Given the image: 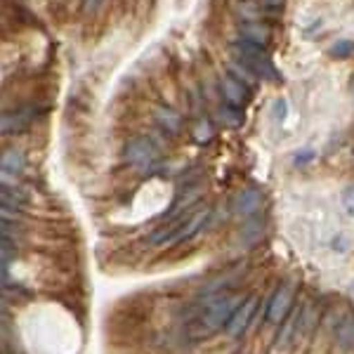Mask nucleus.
Segmentation results:
<instances>
[{"label":"nucleus","mask_w":354,"mask_h":354,"mask_svg":"<svg viewBox=\"0 0 354 354\" xmlns=\"http://www.w3.org/2000/svg\"><path fill=\"white\" fill-rule=\"evenodd\" d=\"M286 113H288V102L283 100V97L274 100V104H272V116L277 118V121H286Z\"/></svg>","instance_id":"nucleus-19"},{"label":"nucleus","mask_w":354,"mask_h":354,"mask_svg":"<svg viewBox=\"0 0 354 354\" xmlns=\"http://www.w3.org/2000/svg\"><path fill=\"white\" fill-rule=\"evenodd\" d=\"M340 203H342V210H345L350 218H354V182L347 185L345 189L340 194Z\"/></svg>","instance_id":"nucleus-18"},{"label":"nucleus","mask_w":354,"mask_h":354,"mask_svg":"<svg viewBox=\"0 0 354 354\" xmlns=\"http://www.w3.org/2000/svg\"><path fill=\"white\" fill-rule=\"evenodd\" d=\"M210 137H213V125H210L205 118H201V121H196V125H194V140L196 142H208Z\"/></svg>","instance_id":"nucleus-17"},{"label":"nucleus","mask_w":354,"mask_h":354,"mask_svg":"<svg viewBox=\"0 0 354 354\" xmlns=\"http://www.w3.org/2000/svg\"><path fill=\"white\" fill-rule=\"evenodd\" d=\"M241 33H243V41H250L255 45H265L272 38L270 26H265L262 21H248V24H241Z\"/></svg>","instance_id":"nucleus-11"},{"label":"nucleus","mask_w":354,"mask_h":354,"mask_svg":"<svg viewBox=\"0 0 354 354\" xmlns=\"http://www.w3.org/2000/svg\"><path fill=\"white\" fill-rule=\"evenodd\" d=\"M258 307H260V300L255 298V295H248V298L239 305V310L234 312V317L230 319V324H227L225 333L230 335V338H241L245 333V328L250 326V322H253Z\"/></svg>","instance_id":"nucleus-6"},{"label":"nucleus","mask_w":354,"mask_h":354,"mask_svg":"<svg viewBox=\"0 0 354 354\" xmlns=\"http://www.w3.org/2000/svg\"><path fill=\"white\" fill-rule=\"evenodd\" d=\"M265 5H267V8H272V10H277V8H281V5H283V0H265Z\"/></svg>","instance_id":"nucleus-21"},{"label":"nucleus","mask_w":354,"mask_h":354,"mask_svg":"<svg viewBox=\"0 0 354 354\" xmlns=\"http://www.w3.org/2000/svg\"><path fill=\"white\" fill-rule=\"evenodd\" d=\"M0 168H3V175L5 177H19L24 173L26 168V158L21 151L17 149H8L3 153V161H0Z\"/></svg>","instance_id":"nucleus-10"},{"label":"nucleus","mask_w":354,"mask_h":354,"mask_svg":"<svg viewBox=\"0 0 354 354\" xmlns=\"http://www.w3.org/2000/svg\"><path fill=\"white\" fill-rule=\"evenodd\" d=\"M104 3V0H81V10L85 15H93L100 10V5Z\"/></svg>","instance_id":"nucleus-20"},{"label":"nucleus","mask_w":354,"mask_h":354,"mask_svg":"<svg viewBox=\"0 0 354 354\" xmlns=\"http://www.w3.org/2000/svg\"><path fill=\"white\" fill-rule=\"evenodd\" d=\"M125 158L140 170H151L161 161V151L149 137H135L125 145Z\"/></svg>","instance_id":"nucleus-4"},{"label":"nucleus","mask_w":354,"mask_h":354,"mask_svg":"<svg viewBox=\"0 0 354 354\" xmlns=\"http://www.w3.org/2000/svg\"><path fill=\"white\" fill-rule=\"evenodd\" d=\"M328 55L335 57V59H350L354 55V41H335L328 48Z\"/></svg>","instance_id":"nucleus-15"},{"label":"nucleus","mask_w":354,"mask_h":354,"mask_svg":"<svg viewBox=\"0 0 354 354\" xmlns=\"http://www.w3.org/2000/svg\"><path fill=\"white\" fill-rule=\"evenodd\" d=\"M260 205H262V194L258 189H243L234 196L232 208L236 215H253L260 210Z\"/></svg>","instance_id":"nucleus-8"},{"label":"nucleus","mask_w":354,"mask_h":354,"mask_svg":"<svg viewBox=\"0 0 354 354\" xmlns=\"http://www.w3.org/2000/svg\"><path fill=\"white\" fill-rule=\"evenodd\" d=\"M230 71H232V76H234V78H239V81L245 83L248 88H253V85H255V78H258L253 71H250V68H245V66L241 64V62H232V64H230Z\"/></svg>","instance_id":"nucleus-14"},{"label":"nucleus","mask_w":354,"mask_h":354,"mask_svg":"<svg viewBox=\"0 0 354 354\" xmlns=\"http://www.w3.org/2000/svg\"><path fill=\"white\" fill-rule=\"evenodd\" d=\"M208 218H210L208 208H198V210H192L189 215H180V218H175L170 225L151 232L149 243L151 245H163V248H173V245L189 241L194 234H198L203 230V225L208 222Z\"/></svg>","instance_id":"nucleus-2"},{"label":"nucleus","mask_w":354,"mask_h":354,"mask_svg":"<svg viewBox=\"0 0 354 354\" xmlns=\"http://www.w3.org/2000/svg\"><path fill=\"white\" fill-rule=\"evenodd\" d=\"M352 90H354V81H352Z\"/></svg>","instance_id":"nucleus-22"},{"label":"nucleus","mask_w":354,"mask_h":354,"mask_svg":"<svg viewBox=\"0 0 354 354\" xmlns=\"http://www.w3.org/2000/svg\"><path fill=\"white\" fill-rule=\"evenodd\" d=\"M293 295H295V283L286 281L277 288V293L272 295L270 305H267V322L270 324H279L290 314V307H293Z\"/></svg>","instance_id":"nucleus-5"},{"label":"nucleus","mask_w":354,"mask_h":354,"mask_svg":"<svg viewBox=\"0 0 354 354\" xmlns=\"http://www.w3.org/2000/svg\"><path fill=\"white\" fill-rule=\"evenodd\" d=\"M335 338H338V345L342 350H352L354 347V317H345L342 319V324L338 326V333H335Z\"/></svg>","instance_id":"nucleus-13"},{"label":"nucleus","mask_w":354,"mask_h":354,"mask_svg":"<svg viewBox=\"0 0 354 354\" xmlns=\"http://www.w3.org/2000/svg\"><path fill=\"white\" fill-rule=\"evenodd\" d=\"M245 298H239L234 293H220L213 295L198 307V312L194 314V319L187 326V333L194 340H205V338H213L218 330L227 328L230 319L234 317V312L239 310Z\"/></svg>","instance_id":"nucleus-1"},{"label":"nucleus","mask_w":354,"mask_h":354,"mask_svg":"<svg viewBox=\"0 0 354 354\" xmlns=\"http://www.w3.org/2000/svg\"><path fill=\"white\" fill-rule=\"evenodd\" d=\"M232 53L236 57V62H241L245 68L255 73L258 78H270V81H279V71L272 64L270 55L262 50V45H255L250 41H234Z\"/></svg>","instance_id":"nucleus-3"},{"label":"nucleus","mask_w":354,"mask_h":354,"mask_svg":"<svg viewBox=\"0 0 354 354\" xmlns=\"http://www.w3.org/2000/svg\"><path fill=\"white\" fill-rule=\"evenodd\" d=\"M33 118H36V109H33V106H28V109H19V111H5L3 135L17 133V130H24L26 125H31Z\"/></svg>","instance_id":"nucleus-9"},{"label":"nucleus","mask_w":354,"mask_h":354,"mask_svg":"<svg viewBox=\"0 0 354 354\" xmlns=\"http://www.w3.org/2000/svg\"><path fill=\"white\" fill-rule=\"evenodd\" d=\"M220 118H222V123L232 125V128H236V125H241V123H243L241 109H236V106H230V104H225V106L220 109Z\"/></svg>","instance_id":"nucleus-16"},{"label":"nucleus","mask_w":354,"mask_h":354,"mask_svg":"<svg viewBox=\"0 0 354 354\" xmlns=\"http://www.w3.org/2000/svg\"><path fill=\"white\" fill-rule=\"evenodd\" d=\"M220 90H222V95H225L227 104L236 106V109L245 106V104H248V100H250V88L245 83L239 81V78H234L232 73L220 81Z\"/></svg>","instance_id":"nucleus-7"},{"label":"nucleus","mask_w":354,"mask_h":354,"mask_svg":"<svg viewBox=\"0 0 354 354\" xmlns=\"http://www.w3.org/2000/svg\"><path fill=\"white\" fill-rule=\"evenodd\" d=\"M156 121L158 125L165 130L168 135H177L182 130V118L180 113L168 109V106H161V109H156Z\"/></svg>","instance_id":"nucleus-12"}]
</instances>
